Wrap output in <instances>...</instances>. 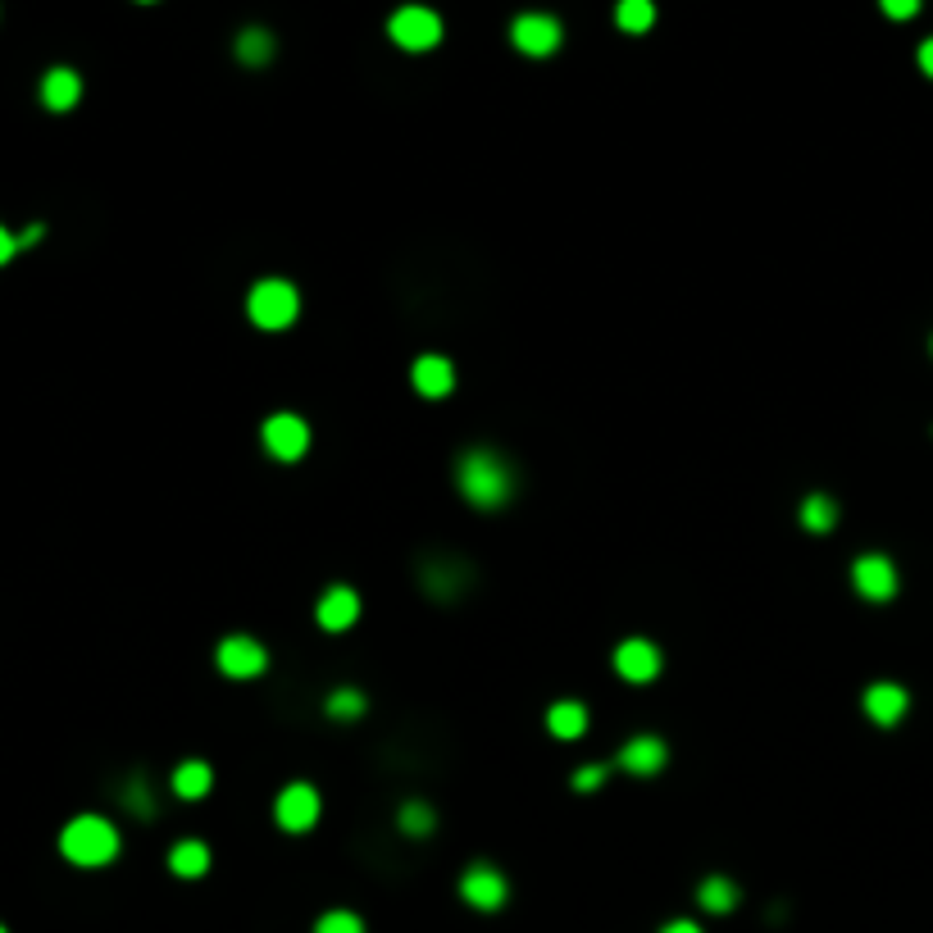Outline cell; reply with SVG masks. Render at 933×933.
Instances as JSON below:
<instances>
[{
    "instance_id": "obj_1",
    "label": "cell",
    "mask_w": 933,
    "mask_h": 933,
    "mask_svg": "<svg viewBox=\"0 0 933 933\" xmlns=\"http://www.w3.org/2000/svg\"><path fill=\"white\" fill-rule=\"evenodd\" d=\"M456 483H460V497L478 510H501L515 492V478L510 469L492 456V452H469L460 456V469H456Z\"/></svg>"
},
{
    "instance_id": "obj_2",
    "label": "cell",
    "mask_w": 933,
    "mask_h": 933,
    "mask_svg": "<svg viewBox=\"0 0 933 933\" xmlns=\"http://www.w3.org/2000/svg\"><path fill=\"white\" fill-rule=\"evenodd\" d=\"M60 847H64V856H68L73 866H87L92 870V866H109L119 856V834L100 815H78L60 834Z\"/></svg>"
},
{
    "instance_id": "obj_3",
    "label": "cell",
    "mask_w": 933,
    "mask_h": 933,
    "mask_svg": "<svg viewBox=\"0 0 933 933\" xmlns=\"http://www.w3.org/2000/svg\"><path fill=\"white\" fill-rule=\"evenodd\" d=\"M246 315L255 328H265V332H283L296 324V315H301V296H296L291 283L283 278H265V283H255L251 296H246Z\"/></svg>"
},
{
    "instance_id": "obj_4",
    "label": "cell",
    "mask_w": 933,
    "mask_h": 933,
    "mask_svg": "<svg viewBox=\"0 0 933 933\" xmlns=\"http://www.w3.org/2000/svg\"><path fill=\"white\" fill-rule=\"evenodd\" d=\"M388 36L401 46V51H433L442 42V19L433 10H420V6H405L388 19Z\"/></svg>"
},
{
    "instance_id": "obj_5",
    "label": "cell",
    "mask_w": 933,
    "mask_h": 933,
    "mask_svg": "<svg viewBox=\"0 0 933 933\" xmlns=\"http://www.w3.org/2000/svg\"><path fill=\"white\" fill-rule=\"evenodd\" d=\"M259 437H265V452L274 460H301L306 456V446H310V428L301 415H274L265 420V428H259Z\"/></svg>"
},
{
    "instance_id": "obj_6",
    "label": "cell",
    "mask_w": 933,
    "mask_h": 933,
    "mask_svg": "<svg viewBox=\"0 0 933 933\" xmlns=\"http://www.w3.org/2000/svg\"><path fill=\"white\" fill-rule=\"evenodd\" d=\"M274 815H278V829L306 834V829H315V819H319V793L310 788V783H287V788L278 793V802H274Z\"/></svg>"
},
{
    "instance_id": "obj_7",
    "label": "cell",
    "mask_w": 933,
    "mask_h": 933,
    "mask_svg": "<svg viewBox=\"0 0 933 933\" xmlns=\"http://www.w3.org/2000/svg\"><path fill=\"white\" fill-rule=\"evenodd\" d=\"M506 874H497L492 866H469L465 879H460V898L474 907V911H501L506 907Z\"/></svg>"
},
{
    "instance_id": "obj_8",
    "label": "cell",
    "mask_w": 933,
    "mask_h": 933,
    "mask_svg": "<svg viewBox=\"0 0 933 933\" xmlns=\"http://www.w3.org/2000/svg\"><path fill=\"white\" fill-rule=\"evenodd\" d=\"M214 660H219V669H223L229 679H255L259 669L269 665L265 647H259L255 638H223L219 651H214Z\"/></svg>"
},
{
    "instance_id": "obj_9",
    "label": "cell",
    "mask_w": 933,
    "mask_h": 933,
    "mask_svg": "<svg viewBox=\"0 0 933 933\" xmlns=\"http://www.w3.org/2000/svg\"><path fill=\"white\" fill-rule=\"evenodd\" d=\"M510 42L524 55H551L560 46V23L551 14H519L510 23Z\"/></svg>"
},
{
    "instance_id": "obj_10",
    "label": "cell",
    "mask_w": 933,
    "mask_h": 933,
    "mask_svg": "<svg viewBox=\"0 0 933 933\" xmlns=\"http://www.w3.org/2000/svg\"><path fill=\"white\" fill-rule=\"evenodd\" d=\"M851 583L861 596H870V602H888V596L898 592V570H892L888 555H861L851 570Z\"/></svg>"
},
{
    "instance_id": "obj_11",
    "label": "cell",
    "mask_w": 933,
    "mask_h": 933,
    "mask_svg": "<svg viewBox=\"0 0 933 933\" xmlns=\"http://www.w3.org/2000/svg\"><path fill=\"white\" fill-rule=\"evenodd\" d=\"M615 669L628 683H651L660 675V651L647 638H628L615 647Z\"/></svg>"
},
{
    "instance_id": "obj_12",
    "label": "cell",
    "mask_w": 933,
    "mask_h": 933,
    "mask_svg": "<svg viewBox=\"0 0 933 933\" xmlns=\"http://www.w3.org/2000/svg\"><path fill=\"white\" fill-rule=\"evenodd\" d=\"M315 619H319V628H328V633L351 628V624L360 619V596H356L347 583L328 587V592L319 596V606H315Z\"/></svg>"
},
{
    "instance_id": "obj_13",
    "label": "cell",
    "mask_w": 933,
    "mask_h": 933,
    "mask_svg": "<svg viewBox=\"0 0 933 933\" xmlns=\"http://www.w3.org/2000/svg\"><path fill=\"white\" fill-rule=\"evenodd\" d=\"M866 715H870L874 724L892 729V724L907 715V692H902L898 683H874V688L866 692Z\"/></svg>"
},
{
    "instance_id": "obj_14",
    "label": "cell",
    "mask_w": 933,
    "mask_h": 933,
    "mask_svg": "<svg viewBox=\"0 0 933 933\" xmlns=\"http://www.w3.org/2000/svg\"><path fill=\"white\" fill-rule=\"evenodd\" d=\"M665 742L660 738H633V742H624V752H619V765L628 770V774H656L660 765H665Z\"/></svg>"
},
{
    "instance_id": "obj_15",
    "label": "cell",
    "mask_w": 933,
    "mask_h": 933,
    "mask_svg": "<svg viewBox=\"0 0 933 933\" xmlns=\"http://www.w3.org/2000/svg\"><path fill=\"white\" fill-rule=\"evenodd\" d=\"M83 96V78L73 68H51L46 73V83H42V100L46 109H55V115H64V109H73Z\"/></svg>"
},
{
    "instance_id": "obj_16",
    "label": "cell",
    "mask_w": 933,
    "mask_h": 933,
    "mask_svg": "<svg viewBox=\"0 0 933 933\" xmlns=\"http://www.w3.org/2000/svg\"><path fill=\"white\" fill-rule=\"evenodd\" d=\"M415 388H420V396H428V401L446 396V392L456 388L452 360H442V356H424V360H415Z\"/></svg>"
},
{
    "instance_id": "obj_17",
    "label": "cell",
    "mask_w": 933,
    "mask_h": 933,
    "mask_svg": "<svg viewBox=\"0 0 933 933\" xmlns=\"http://www.w3.org/2000/svg\"><path fill=\"white\" fill-rule=\"evenodd\" d=\"M169 870H173L178 879H201V874L210 870V847H205V842H197V838L178 842V847L169 851Z\"/></svg>"
},
{
    "instance_id": "obj_18",
    "label": "cell",
    "mask_w": 933,
    "mask_h": 933,
    "mask_svg": "<svg viewBox=\"0 0 933 933\" xmlns=\"http://www.w3.org/2000/svg\"><path fill=\"white\" fill-rule=\"evenodd\" d=\"M697 902H701V911H711V915H729V911L738 907V883H733V879H724V874L701 879Z\"/></svg>"
},
{
    "instance_id": "obj_19",
    "label": "cell",
    "mask_w": 933,
    "mask_h": 933,
    "mask_svg": "<svg viewBox=\"0 0 933 933\" xmlns=\"http://www.w3.org/2000/svg\"><path fill=\"white\" fill-rule=\"evenodd\" d=\"M210 783H214V774H210V765H205V761H182V765L173 770V793H178L182 802L205 797V793H210Z\"/></svg>"
},
{
    "instance_id": "obj_20",
    "label": "cell",
    "mask_w": 933,
    "mask_h": 933,
    "mask_svg": "<svg viewBox=\"0 0 933 933\" xmlns=\"http://www.w3.org/2000/svg\"><path fill=\"white\" fill-rule=\"evenodd\" d=\"M547 729L555 733V738H583V729H587V711L579 701H555L551 711H547Z\"/></svg>"
},
{
    "instance_id": "obj_21",
    "label": "cell",
    "mask_w": 933,
    "mask_h": 933,
    "mask_svg": "<svg viewBox=\"0 0 933 933\" xmlns=\"http://www.w3.org/2000/svg\"><path fill=\"white\" fill-rule=\"evenodd\" d=\"M269 55H274V36H269L265 28H246V32L237 36V60H242V64L259 68V64H269Z\"/></svg>"
},
{
    "instance_id": "obj_22",
    "label": "cell",
    "mask_w": 933,
    "mask_h": 933,
    "mask_svg": "<svg viewBox=\"0 0 933 933\" xmlns=\"http://www.w3.org/2000/svg\"><path fill=\"white\" fill-rule=\"evenodd\" d=\"M802 524H806L810 533H829V529L838 524V506H834L829 497H806V506H802Z\"/></svg>"
},
{
    "instance_id": "obj_23",
    "label": "cell",
    "mask_w": 933,
    "mask_h": 933,
    "mask_svg": "<svg viewBox=\"0 0 933 933\" xmlns=\"http://www.w3.org/2000/svg\"><path fill=\"white\" fill-rule=\"evenodd\" d=\"M615 19H619L624 32H647L656 23V6H651V0H624Z\"/></svg>"
},
{
    "instance_id": "obj_24",
    "label": "cell",
    "mask_w": 933,
    "mask_h": 933,
    "mask_svg": "<svg viewBox=\"0 0 933 933\" xmlns=\"http://www.w3.org/2000/svg\"><path fill=\"white\" fill-rule=\"evenodd\" d=\"M396 819H401V829H405L410 838H424V834H433V825H437V815H433L424 802H405Z\"/></svg>"
},
{
    "instance_id": "obj_25",
    "label": "cell",
    "mask_w": 933,
    "mask_h": 933,
    "mask_svg": "<svg viewBox=\"0 0 933 933\" xmlns=\"http://www.w3.org/2000/svg\"><path fill=\"white\" fill-rule=\"evenodd\" d=\"M328 715L332 720H360L364 715V697L356 688H338V692L328 697Z\"/></svg>"
},
{
    "instance_id": "obj_26",
    "label": "cell",
    "mask_w": 933,
    "mask_h": 933,
    "mask_svg": "<svg viewBox=\"0 0 933 933\" xmlns=\"http://www.w3.org/2000/svg\"><path fill=\"white\" fill-rule=\"evenodd\" d=\"M315 933H364V920L351 915V911H328V915L315 924Z\"/></svg>"
},
{
    "instance_id": "obj_27",
    "label": "cell",
    "mask_w": 933,
    "mask_h": 933,
    "mask_svg": "<svg viewBox=\"0 0 933 933\" xmlns=\"http://www.w3.org/2000/svg\"><path fill=\"white\" fill-rule=\"evenodd\" d=\"M611 774V765H587L574 774V793H592V788H602V778Z\"/></svg>"
},
{
    "instance_id": "obj_28",
    "label": "cell",
    "mask_w": 933,
    "mask_h": 933,
    "mask_svg": "<svg viewBox=\"0 0 933 933\" xmlns=\"http://www.w3.org/2000/svg\"><path fill=\"white\" fill-rule=\"evenodd\" d=\"M128 810L151 815V788H146V783H132V788H128Z\"/></svg>"
},
{
    "instance_id": "obj_29",
    "label": "cell",
    "mask_w": 933,
    "mask_h": 933,
    "mask_svg": "<svg viewBox=\"0 0 933 933\" xmlns=\"http://www.w3.org/2000/svg\"><path fill=\"white\" fill-rule=\"evenodd\" d=\"M883 14H892V19H911V14H915V0H883Z\"/></svg>"
},
{
    "instance_id": "obj_30",
    "label": "cell",
    "mask_w": 933,
    "mask_h": 933,
    "mask_svg": "<svg viewBox=\"0 0 933 933\" xmlns=\"http://www.w3.org/2000/svg\"><path fill=\"white\" fill-rule=\"evenodd\" d=\"M14 255H19V237H10L6 229H0V265H10Z\"/></svg>"
},
{
    "instance_id": "obj_31",
    "label": "cell",
    "mask_w": 933,
    "mask_h": 933,
    "mask_svg": "<svg viewBox=\"0 0 933 933\" xmlns=\"http://www.w3.org/2000/svg\"><path fill=\"white\" fill-rule=\"evenodd\" d=\"M660 933H701V924H692V920H669Z\"/></svg>"
},
{
    "instance_id": "obj_32",
    "label": "cell",
    "mask_w": 933,
    "mask_h": 933,
    "mask_svg": "<svg viewBox=\"0 0 933 933\" xmlns=\"http://www.w3.org/2000/svg\"><path fill=\"white\" fill-rule=\"evenodd\" d=\"M920 68H924V73H929V78H933V36H929V42L920 46Z\"/></svg>"
},
{
    "instance_id": "obj_33",
    "label": "cell",
    "mask_w": 933,
    "mask_h": 933,
    "mask_svg": "<svg viewBox=\"0 0 933 933\" xmlns=\"http://www.w3.org/2000/svg\"><path fill=\"white\" fill-rule=\"evenodd\" d=\"M0 933H6V924H0Z\"/></svg>"
}]
</instances>
